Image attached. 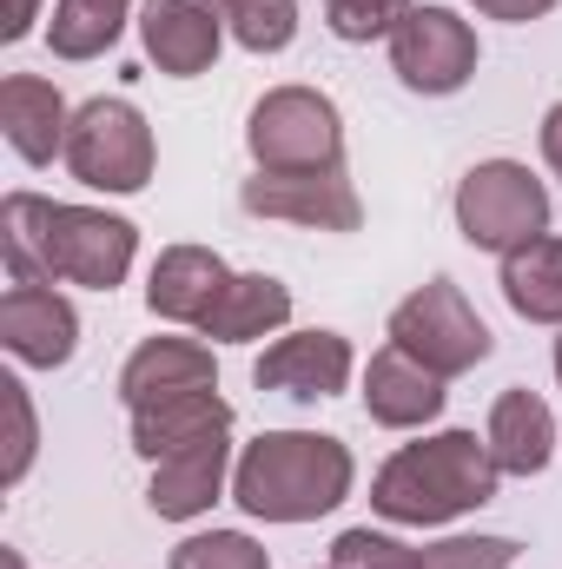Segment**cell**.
<instances>
[{"label":"cell","instance_id":"obj_13","mask_svg":"<svg viewBox=\"0 0 562 569\" xmlns=\"http://www.w3.org/2000/svg\"><path fill=\"white\" fill-rule=\"evenodd\" d=\"M351 338L338 331H284L279 345H265V358L252 365L259 391L291 398V405H318V398H338L351 385Z\"/></svg>","mask_w":562,"mask_h":569},{"label":"cell","instance_id":"obj_3","mask_svg":"<svg viewBox=\"0 0 562 569\" xmlns=\"http://www.w3.org/2000/svg\"><path fill=\"white\" fill-rule=\"evenodd\" d=\"M351 450L324 430H265L232 463V503L259 523H318L351 497Z\"/></svg>","mask_w":562,"mask_h":569},{"label":"cell","instance_id":"obj_21","mask_svg":"<svg viewBox=\"0 0 562 569\" xmlns=\"http://www.w3.org/2000/svg\"><path fill=\"white\" fill-rule=\"evenodd\" d=\"M127 418H133V450L145 463H159L172 450H192L205 437H232V405L219 391H185V398H165V405H140Z\"/></svg>","mask_w":562,"mask_h":569},{"label":"cell","instance_id":"obj_24","mask_svg":"<svg viewBox=\"0 0 562 569\" xmlns=\"http://www.w3.org/2000/svg\"><path fill=\"white\" fill-rule=\"evenodd\" d=\"M225 7V33L252 53H284L298 33V0H219Z\"/></svg>","mask_w":562,"mask_h":569},{"label":"cell","instance_id":"obj_4","mask_svg":"<svg viewBox=\"0 0 562 569\" xmlns=\"http://www.w3.org/2000/svg\"><path fill=\"white\" fill-rule=\"evenodd\" d=\"M456 232L476 252H516L550 232V186L516 159H483L456 179Z\"/></svg>","mask_w":562,"mask_h":569},{"label":"cell","instance_id":"obj_25","mask_svg":"<svg viewBox=\"0 0 562 569\" xmlns=\"http://www.w3.org/2000/svg\"><path fill=\"white\" fill-rule=\"evenodd\" d=\"M172 569H272V550L252 543L245 530H205L172 550Z\"/></svg>","mask_w":562,"mask_h":569},{"label":"cell","instance_id":"obj_8","mask_svg":"<svg viewBox=\"0 0 562 569\" xmlns=\"http://www.w3.org/2000/svg\"><path fill=\"white\" fill-rule=\"evenodd\" d=\"M391 73L423 100L463 93L476 73V27L450 7H411L404 27L391 33Z\"/></svg>","mask_w":562,"mask_h":569},{"label":"cell","instance_id":"obj_17","mask_svg":"<svg viewBox=\"0 0 562 569\" xmlns=\"http://www.w3.org/2000/svg\"><path fill=\"white\" fill-rule=\"evenodd\" d=\"M67 127H73V113L53 80H40V73L0 80V133L27 166H53V152H67Z\"/></svg>","mask_w":562,"mask_h":569},{"label":"cell","instance_id":"obj_31","mask_svg":"<svg viewBox=\"0 0 562 569\" xmlns=\"http://www.w3.org/2000/svg\"><path fill=\"white\" fill-rule=\"evenodd\" d=\"M556 378H562V338H556Z\"/></svg>","mask_w":562,"mask_h":569},{"label":"cell","instance_id":"obj_9","mask_svg":"<svg viewBox=\"0 0 562 569\" xmlns=\"http://www.w3.org/2000/svg\"><path fill=\"white\" fill-rule=\"evenodd\" d=\"M239 206L252 219H284L304 232H358L364 226V199L344 179V166H331V172H252L239 186Z\"/></svg>","mask_w":562,"mask_h":569},{"label":"cell","instance_id":"obj_7","mask_svg":"<svg viewBox=\"0 0 562 569\" xmlns=\"http://www.w3.org/2000/svg\"><path fill=\"white\" fill-rule=\"evenodd\" d=\"M67 172L93 192H145L152 166H159V146L152 127L133 100H87L67 127Z\"/></svg>","mask_w":562,"mask_h":569},{"label":"cell","instance_id":"obj_19","mask_svg":"<svg viewBox=\"0 0 562 569\" xmlns=\"http://www.w3.org/2000/svg\"><path fill=\"white\" fill-rule=\"evenodd\" d=\"M483 443H490V457H496L503 477H536V470L556 457L562 430H556L550 405H543L536 391L510 385V391L490 405V430H483Z\"/></svg>","mask_w":562,"mask_h":569},{"label":"cell","instance_id":"obj_29","mask_svg":"<svg viewBox=\"0 0 562 569\" xmlns=\"http://www.w3.org/2000/svg\"><path fill=\"white\" fill-rule=\"evenodd\" d=\"M33 20H40V0H7L0 40H7V47H13V40H27V33H33Z\"/></svg>","mask_w":562,"mask_h":569},{"label":"cell","instance_id":"obj_20","mask_svg":"<svg viewBox=\"0 0 562 569\" xmlns=\"http://www.w3.org/2000/svg\"><path fill=\"white\" fill-rule=\"evenodd\" d=\"M284 318H291L284 279H272V272H232L225 291L212 298V311L199 318V338H212V345H252V338L284 331Z\"/></svg>","mask_w":562,"mask_h":569},{"label":"cell","instance_id":"obj_27","mask_svg":"<svg viewBox=\"0 0 562 569\" xmlns=\"http://www.w3.org/2000/svg\"><path fill=\"white\" fill-rule=\"evenodd\" d=\"M0 405H7V418H13V443H7L0 483H20L27 463H33V405H27V385H20V378H0Z\"/></svg>","mask_w":562,"mask_h":569},{"label":"cell","instance_id":"obj_28","mask_svg":"<svg viewBox=\"0 0 562 569\" xmlns=\"http://www.w3.org/2000/svg\"><path fill=\"white\" fill-rule=\"evenodd\" d=\"M470 7L490 13V20H516V27H523V20H543L556 0H470Z\"/></svg>","mask_w":562,"mask_h":569},{"label":"cell","instance_id":"obj_10","mask_svg":"<svg viewBox=\"0 0 562 569\" xmlns=\"http://www.w3.org/2000/svg\"><path fill=\"white\" fill-rule=\"evenodd\" d=\"M0 345L33 371H60L80 351V311L53 284L7 279V291H0Z\"/></svg>","mask_w":562,"mask_h":569},{"label":"cell","instance_id":"obj_1","mask_svg":"<svg viewBox=\"0 0 562 569\" xmlns=\"http://www.w3.org/2000/svg\"><path fill=\"white\" fill-rule=\"evenodd\" d=\"M140 226L100 206H60L40 192H7L0 199V259L7 279H40V284H87L113 291L133 272Z\"/></svg>","mask_w":562,"mask_h":569},{"label":"cell","instance_id":"obj_5","mask_svg":"<svg viewBox=\"0 0 562 569\" xmlns=\"http://www.w3.org/2000/svg\"><path fill=\"white\" fill-rule=\"evenodd\" d=\"M245 152L259 172H331L344 166V120L318 87H272L245 120Z\"/></svg>","mask_w":562,"mask_h":569},{"label":"cell","instance_id":"obj_2","mask_svg":"<svg viewBox=\"0 0 562 569\" xmlns=\"http://www.w3.org/2000/svg\"><path fill=\"white\" fill-rule=\"evenodd\" d=\"M503 470L490 457V443H476V430H436L423 443H404L384 457V470L371 477V510L411 530L456 523L470 510H483L496 497Z\"/></svg>","mask_w":562,"mask_h":569},{"label":"cell","instance_id":"obj_12","mask_svg":"<svg viewBox=\"0 0 562 569\" xmlns=\"http://www.w3.org/2000/svg\"><path fill=\"white\" fill-rule=\"evenodd\" d=\"M140 47L159 73L199 80V73H212V60L225 47V7L219 0H145Z\"/></svg>","mask_w":562,"mask_h":569},{"label":"cell","instance_id":"obj_18","mask_svg":"<svg viewBox=\"0 0 562 569\" xmlns=\"http://www.w3.org/2000/svg\"><path fill=\"white\" fill-rule=\"evenodd\" d=\"M225 259L212 252V246H165L159 259H152V279H145V305H152V318H165V325H199L205 311H212V298L225 291Z\"/></svg>","mask_w":562,"mask_h":569},{"label":"cell","instance_id":"obj_15","mask_svg":"<svg viewBox=\"0 0 562 569\" xmlns=\"http://www.w3.org/2000/svg\"><path fill=\"white\" fill-rule=\"evenodd\" d=\"M185 391H219L212 345H199V338H145L140 351L127 358V371H120V405L127 411L185 398Z\"/></svg>","mask_w":562,"mask_h":569},{"label":"cell","instance_id":"obj_26","mask_svg":"<svg viewBox=\"0 0 562 569\" xmlns=\"http://www.w3.org/2000/svg\"><path fill=\"white\" fill-rule=\"evenodd\" d=\"M411 7H418V0H324V27H331L338 40L364 47V40H391Z\"/></svg>","mask_w":562,"mask_h":569},{"label":"cell","instance_id":"obj_22","mask_svg":"<svg viewBox=\"0 0 562 569\" xmlns=\"http://www.w3.org/2000/svg\"><path fill=\"white\" fill-rule=\"evenodd\" d=\"M503 298L530 325H562V239L536 232L530 246L503 252Z\"/></svg>","mask_w":562,"mask_h":569},{"label":"cell","instance_id":"obj_14","mask_svg":"<svg viewBox=\"0 0 562 569\" xmlns=\"http://www.w3.org/2000/svg\"><path fill=\"white\" fill-rule=\"evenodd\" d=\"M443 385H450V378H436V371L418 365L411 351L384 345V351H371V365H364V411H371V425H384V430H423L443 405H450Z\"/></svg>","mask_w":562,"mask_h":569},{"label":"cell","instance_id":"obj_32","mask_svg":"<svg viewBox=\"0 0 562 569\" xmlns=\"http://www.w3.org/2000/svg\"><path fill=\"white\" fill-rule=\"evenodd\" d=\"M120 7H133V0H120Z\"/></svg>","mask_w":562,"mask_h":569},{"label":"cell","instance_id":"obj_6","mask_svg":"<svg viewBox=\"0 0 562 569\" xmlns=\"http://www.w3.org/2000/svg\"><path fill=\"white\" fill-rule=\"evenodd\" d=\"M391 345L411 351L418 365H430L436 378H463V371H476V365L496 351L490 325L476 318V305L463 298L456 279L418 284V291L391 311Z\"/></svg>","mask_w":562,"mask_h":569},{"label":"cell","instance_id":"obj_30","mask_svg":"<svg viewBox=\"0 0 562 569\" xmlns=\"http://www.w3.org/2000/svg\"><path fill=\"white\" fill-rule=\"evenodd\" d=\"M543 159H550V172L562 179V100L543 113Z\"/></svg>","mask_w":562,"mask_h":569},{"label":"cell","instance_id":"obj_23","mask_svg":"<svg viewBox=\"0 0 562 569\" xmlns=\"http://www.w3.org/2000/svg\"><path fill=\"white\" fill-rule=\"evenodd\" d=\"M120 33H127V7L120 0H53L47 47L60 60H100Z\"/></svg>","mask_w":562,"mask_h":569},{"label":"cell","instance_id":"obj_16","mask_svg":"<svg viewBox=\"0 0 562 569\" xmlns=\"http://www.w3.org/2000/svg\"><path fill=\"white\" fill-rule=\"evenodd\" d=\"M225 470H232V437H205V443H192V450L159 457V463H152V483H145L152 517H165V523L205 517V510L219 503V490H225Z\"/></svg>","mask_w":562,"mask_h":569},{"label":"cell","instance_id":"obj_11","mask_svg":"<svg viewBox=\"0 0 562 569\" xmlns=\"http://www.w3.org/2000/svg\"><path fill=\"white\" fill-rule=\"evenodd\" d=\"M523 557L510 537H443V543H398L384 530H344L331 543V569H510Z\"/></svg>","mask_w":562,"mask_h":569}]
</instances>
